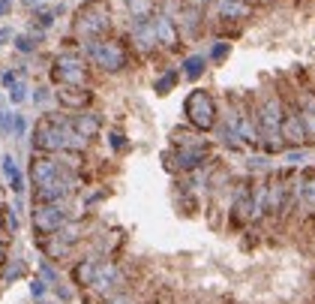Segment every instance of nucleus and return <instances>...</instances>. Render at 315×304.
<instances>
[{
  "label": "nucleus",
  "mask_w": 315,
  "mask_h": 304,
  "mask_svg": "<svg viewBox=\"0 0 315 304\" xmlns=\"http://www.w3.org/2000/svg\"><path fill=\"white\" fill-rule=\"evenodd\" d=\"M24 3H27V6H36V3H42V0H24Z\"/></svg>",
  "instance_id": "17"
},
{
  "label": "nucleus",
  "mask_w": 315,
  "mask_h": 304,
  "mask_svg": "<svg viewBox=\"0 0 315 304\" xmlns=\"http://www.w3.org/2000/svg\"><path fill=\"white\" fill-rule=\"evenodd\" d=\"M12 9V0H0V15H6Z\"/></svg>",
  "instance_id": "16"
},
{
  "label": "nucleus",
  "mask_w": 315,
  "mask_h": 304,
  "mask_svg": "<svg viewBox=\"0 0 315 304\" xmlns=\"http://www.w3.org/2000/svg\"><path fill=\"white\" fill-rule=\"evenodd\" d=\"M36 304H48V301H42V298H36Z\"/></svg>",
  "instance_id": "18"
},
{
  "label": "nucleus",
  "mask_w": 315,
  "mask_h": 304,
  "mask_svg": "<svg viewBox=\"0 0 315 304\" xmlns=\"http://www.w3.org/2000/svg\"><path fill=\"white\" fill-rule=\"evenodd\" d=\"M72 127L81 133L84 139L93 142L102 133V118L96 115V111H90V108H81V111H72Z\"/></svg>",
  "instance_id": "6"
},
{
  "label": "nucleus",
  "mask_w": 315,
  "mask_h": 304,
  "mask_svg": "<svg viewBox=\"0 0 315 304\" xmlns=\"http://www.w3.org/2000/svg\"><path fill=\"white\" fill-rule=\"evenodd\" d=\"M39 271H42V277H45V280H51V286L57 283V271L51 268V265H48V262H42V265H39Z\"/></svg>",
  "instance_id": "12"
},
{
  "label": "nucleus",
  "mask_w": 315,
  "mask_h": 304,
  "mask_svg": "<svg viewBox=\"0 0 315 304\" xmlns=\"http://www.w3.org/2000/svg\"><path fill=\"white\" fill-rule=\"evenodd\" d=\"M69 217H72V214H69V202H45V205H33V211H30L33 235H54Z\"/></svg>",
  "instance_id": "3"
},
{
  "label": "nucleus",
  "mask_w": 315,
  "mask_h": 304,
  "mask_svg": "<svg viewBox=\"0 0 315 304\" xmlns=\"http://www.w3.org/2000/svg\"><path fill=\"white\" fill-rule=\"evenodd\" d=\"M180 75L186 82H198L201 75L210 69V60H207V54L204 51H192V54H183V60H180Z\"/></svg>",
  "instance_id": "5"
},
{
  "label": "nucleus",
  "mask_w": 315,
  "mask_h": 304,
  "mask_svg": "<svg viewBox=\"0 0 315 304\" xmlns=\"http://www.w3.org/2000/svg\"><path fill=\"white\" fill-rule=\"evenodd\" d=\"M15 118H18V115L0 111V133H9V136H15Z\"/></svg>",
  "instance_id": "8"
},
{
  "label": "nucleus",
  "mask_w": 315,
  "mask_h": 304,
  "mask_svg": "<svg viewBox=\"0 0 315 304\" xmlns=\"http://www.w3.org/2000/svg\"><path fill=\"white\" fill-rule=\"evenodd\" d=\"M3 172L9 178V190H12V193H24V175L18 172V166H15V160L9 154L3 157Z\"/></svg>",
  "instance_id": "7"
},
{
  "label": "nucleus",
  "mask_w": 315,
  "mask_h": 304,
  "mask_svg": "<svg viewBox=\"0 0 315 304\" xmlns=\"http://www.w3.org/2000/svg\"><path fill=\"white\" fill-rule=\"evenodd\" d=\"M33 100H36V102H45V100H51V91H45V88H39V91L33 94Z\"/></svg>",
  "instance_id": "14"
},
{
  "label": "nucleus",
  "mask_w": 315,
  "mask_h": 304,
  "mask_svg": "<svg viewBox=\"0 0 315 304\" xmlns=\"http://www.w3.org/2000/svg\"><path fill=\"white\" fill-rule=\"evenodd\" d=\"M183 115H186V124L198 133H213L216 124H219V100L213 91L207 88H192L183 100Z\"/></svg>",
  "instance_id": "1"
},
{
  "label": "nucleus",
  "mask_w": 315,
  "mask_h": 304,
  "mask_svg": "<svg viewBox=\"0 0 315 304\" xmlns=\"http://www.w3.org/2000/svg\"><path fill=\"white\" fill-rule=\"evenodd\" d=\"M15 82H18V72H15V69H9V72H3V85H6V88H12Z\"/></svg>",
  "instance_id": "13"
},
{
  "label": "nucleus",
  "mask_w": 315,
  "mask_h": 304,
  "mask_svg": "<svg viewBox=\"0 0 315 304\" xmlns=\"http://www.w3.org/2000/svg\"><path fill=\"white\" fill-rule=\"evenodd\" d=\"M30 292H33V298H42L45 295V280L42 277H33L30 280Z\"/></svg>",
  "instance_id": "10"
},
{
  "label": "nucleus",
  "mask_w": 315,
  "mask_h": 304,
  "mask_svg": "<svg viewBox=\"0 0 315 304\" xmlns=\"http://www.w3.org/2000/svg\"><path fill=\"white\" fill-rule=\"evenodd\" d=\"M54 97L66 111H81V108H90V102H93L90 88H60Z\"/></svg>",
  "instance_id": "4"
},
{
  "label": "nucleus",
  "mask_w": 315,
  "mask_h": 304,
  "mask_svg": "<svg viewBox=\"0 0 315 304\" xmlns=\"http://www.w3.org/2000/svg\"><path fill=\"white\" fill-rule=\"evenodd\" d=\"M114 30L111 21V9H108V0H84L75 12L72 21V36L78 43L81 40H93V36H105Z\"/></svg>",
  "instance_id": "2"
},
{
  "label": "nucleus",
  "mask_w": 315,
  "mask_h": 304,
  "mask_svg": "<svg viewBox=\"0 0 315 304\" xmlns=\"http://www.w3.org/2000/svg\"><path fill=\"white\" fill-rule=\"evenodd\" d=\"M24 130H27V121L18 115V118H15V136H24Z\"/></svg>",
  "instance_id": "15"
},
{
  "label": "nucleus",
  "mask_w": 315,
  "mask_h": 304,
  "mask_svg": "<svg viewBox=\"0 0 315 304\" xmlns=\"http://www.w3.org/2000/svg\"><path fill=\"white\" fill-rule=\"evenodd\" d=\"M24 91H27V88L15 82V85L9 88V97H12V102H24V100H27V94H24Z\"/></svg>",
  "instance_id": "11"
},
{
  "label": "nucleus",
  "mask_w": 315,
  "mask_h": 304,
  "mask_svg": "<svg viewBox=\"0 0 315 304\" xmlns=\"http://www.w3.org/2000/svg\"><path fill=\"white\" fill-rule=\"evenodd\" d=\"M15 49H18V51H33V49H36V40L24 33V36H18V40H15Z\"/></svg>",
  "instance_id": "9"
}]
</instances>
